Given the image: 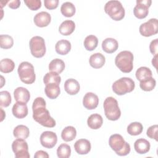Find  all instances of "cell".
<instances>
[{
  "label": "cell",
  "instance_id": "obj_1",
  "mask_svg": "<svg viewBox=\"0 0 158 158\" xmlns=\"http://www.w3.org/2000/svg\"><path fill=\"white\" fill-rule=\"evenodd\" d=\"M33 119L43 127L53 128L56 126L55 120L51 117L49 112L46 109V101L41 97H37L32 105Z\"/></svg>",
  "mask_w": 158,
  "mask_h": 158
},
{
  "label": "cell",
  "instance_id": "obj_2",
  "mask_svg": "<svg viewBox=\"0 0 158 158\" xmlns=\"http://www.w3.org/2000/svg\"><path fill=\"white\" fill-rule=\"evenodd\" d=\"M109 144L111 149L120 156L128 155L131 150L130 144L119 134L112 135L109 139Z\"/></svg>",
  "mask_w": 158,
  "mask_h": 158
},
{
  "label": "cell",
  "instance_id": "obj_3",
  "mask_svg": "<svg viewBox=\"0 0 158 158\" xmlns=\"http://www.w3.org/2000/svg\"><path fill=\"white\" fill-rule=\"evenodd\" d=\"M133 54L129 51L119 52L115 59L116 66L123 73H130L133 69Z\"/></svg>",
  "mask_w": 158,
  "mask_h": 158
},
{
  "label": "cell",
  "instance_id": "obj_4",
  "mask_svg": "<svg viewBox=\"0 0 158 158\" xmlns=\"http://www.w3.org/2000/svg\"><path fill=\"white\" fill-rule=\"evenodd\" d=\"M105 12L115 21H120L125 17V9L122 3L118 1H109L104 6Z\"/></svg>",
  "mask_w": 158,
  "mask_h": 158
},
{
  "label": "cell",
  "instance_id": "obj_5",
  "mask_svg": "<svg viewBox=\"0 0 158 158\" xmlns=\"http://www.w3.org/2000/svg\"><path fill=\"white\" fill-rule=\"evenodd\" d=\"M106 117L110 120H117L121 115V111L117 101L113 97H107L103 104Z\"/></svg>",
  "mask_w": 158,
  "mask_h": 158
},
{
  "label": "cell",
  "instance_id": "obj_6",
  "mask_svg": "<svg viewBox=\"0 0 158 158\" xmlns=\"http://www.w3.org/2000/svg\"><path fill=\"white\" fill-rule=\"evenodd\" d=\"M18 74L20 80L25 84H32L36 79L33 65L28 62H22L18 67Z\"/></svg>",
  "mask_w": 158,
  "mask_h": 158
},
{
  "label": "cell",
  "instance_id": "obj_7",
  "mask_svg": "<svg viewBox=\"0 0 158 158\" xmlns=\"http://www.w3.org/2000/svg\"><path fill=\"white\" fill-rule=\"evenodd\" d=\"M134 81L128 77H122L116 80L112 86L113 91L117 95H124L135 89Z\"/></svg>",
  "mask_w": 158,
  "mask_h": 158
},
{
  "label": "cell",
  "instance_id": "obj_8",
  "mask_svg": "<svg viewBox=\"0 0 158 158\" xmlns=\"http://www.w3.org/2000/svg\"><path fill=\"white\" fill-rule=\"evenodd\" d=\"M30 49L33 56L40 58L44 56L46 48L44 40L39 36H35L31 38L29 42Z\"/></svg>",
  "mask_w": 158,
  "mask_h": 158
},
{
  "label": "cell",
  "instance_id": "obj_9",
  "mask_svg": "<svg viewBox=\"0 0 158 158\" xmlns=\"http://www.w3.org/2000/svg\"><path fill=\"white\" fill-rule=\"evenodd\" d=\"M12 149L16 158H30L28 146L24 139L17 138L12 144Z\"/></svg>",
  "mask_w": 158,
  "mask_h": 158
},
{
  "label": "cell",
  "instance_id": "obj_10",
  "mask_svg": "<svg viewBox=\"0 0 158 158\" xmlns=\"http://www.w3.org/2000/svg\"><path fill=\"white\" fill-rule=\"evenodd\" d=\"M140 34L146 37L154 35L158 32V22L157 19H151L142 23L139 28Z\"/></svg>",
  "mask_w": 158,
  "mask_h": 158
},
{
  "label": "cell",
  "instance_id": "obj_11",
  "mask_svg": "<svg viewBox=\"0 0 158 158\" xmlns=\"http://www.w3.org/2000/svg\"><path fill=\"white\" fill-rule=\"evenodd\" d=\"M152 3L151 0H137L136 5L133 9V14L135 16L142 19L147 17L149 13V7Z\"/></svg>",
  "mask_w": 158,
  "mask_h": 158
},
{
  "label": "cell",
  "instance_id": "obj_12",
  "mask_svg": "<svg viewBox=\"0 0 158 158\" xmlns=\"http://www.w3.org/2000/svg\"><path fill=\"white\" fill-rule=\"evenodd\" d=\"M57 141V135L51 131H46L40 136V143L41 145L48 149H51L55 146Z\"/></svg>",
  "mask_w": 158,
  "mask_h": 158
},
{
  "label": "cell",
  "instance_id": "obj_13",
  "mask_svg": "<svg viewBox=\"0 0 158 158\" xmlns=\"http://www.w3.org/2000/svg\"><path fill=\"white\" fill-rule=\"evenodd\" d=\"M99 104V98L93 93L88 92L85 94L83 99V105L88 110H93L97 107Z\"/></svg>",
  "mask_w": 158,
  "mask_h": 158
},
{
  "label": "cell",
  "instance_id": "obj_14",
  "mask_svg": "<svg viewBox=\"0 0 158 158\" xmlns=\"http://www.w3.org/2000/svg\"><path fill=\"white\" fill-rule=\"evenodd\" d=\"M51 20V15L48 12L44 11L37 13L33 18L35 24L39 27H47L50 23Z\"/></svg>",
  "mask_w": 158,
  "mask_h": 158
},
{
  "label": "cell",
  "instance_id": "obj_15",
  "mask_svg": "<svg viewBox=\"0 0 158 158\" xmlns=\"http://www.w3.org/2000/svg\"><path fill=\"white\" fill-rule=\"evenodd\" d=\"M12 112L16 118H23L28 115V110L26 103L22 102H15L12 109Z\"/></svg>",
  "mask_w": 158,
  "mask_h": 158
},
{
  "label": "cell",
  "instance_id": "obj_16",
  "mask_svg": "<svg viewBox=\"0 0 158 158\" xmlns=\"http://www.w3.org/2000/svg\"><path fill=\"white\" fill-rule=\"evenodd\" d=\"M91 146L90 142L86 139H80L74 144L75 151L80 155H84L89 153L91 151Z\"/></svg>",
  "mask_w": 158,
  "mask_h": 158
},
{
  "label": "cell",
  "instance_id": "obj_17",
  "mask_svg": "<svg viewBox=\"0 0 158 158\" xmlns=\"http://www.w3.org/2000/svg\"><path fill=\"white\" fill-rule=\"evenodd\" d=\"M14 96L17 102L27 103L30 98L29 91L23 87H18L14 91Z\"/></svg>",
  "mask_w": 158,
  "mask_h": 158
},
{
  "label": "cell",
  "instance_id": "obj_18",
  "mask_svg": "<svg viewBox=\"0 0 158 158\" xmlns=\"http://www.w3.org/2000/svg\"><path fill=\"white\" fill-rule=\"evenodd\" d=\"M118 47L117 41L112 38H107L102 43V48L103 51L108 54H112L115 52Z\"/></svg>",
  "mask_w": 158,
  "mask_h": 158
},
{
  "label": "cell",
  "instance_id": "obj_19",
  "mask_svg": "<svg viewBox=\"0 0 158 158\" xmlns=\"http://www.w3.org/2000/svg\"><path fill=\"white\" fill-rule=\"evenodd\" d=\"M80 89V86L78 81L73 78H69L65 81L64 89L70 95L77 94Z\"/></svg>",
  "mask_w": 158,
  "mask_h": 158
},
{
  "label": "cell",
  "instance_id": "obj_20",
  "mask_svg": "<svg viewBox=\"0 0 158 158\" xmlns=\"http://www.w3.org/2000/svg\"><path fill=\"white\" fill-rule=\"evenodd\" d=\"M46 95L51 99H56L60 93L59 85L55 83H50L46 85L44 88Z\"/></svg>",
  "mask_w": 158,
  "mask_h": 158
},
{
  "label": "cell",
  "instance_id": "obj_21",
  "mask_svg": "<svg viewBox=\"0 0 158 158\" xmlns=\"http://www.w3.org/2000/svg\"><path fill=\"white\" fill-rule=\"evenodd\" d=\"M151 148V144L149 142L144 139L139 138L136 140L134 143V148L136 152L140 154H144L147 153Z\"/></svg>",
  "mask_w": 158,
  "mask_h": 158
},
{
  "label": "cell",
  "instance_id": "obj_22",
  "mask_svg": "<svg viewBox=\"0 0 158 158\" xmlns=\"http://www.w3.org/2000/svg\"><path fill=\"white\" fill-rule=\"evenodd\" d=\"M106 59L101 53H94L92 54L89 59L90 65L94 69H100L105 64Z\"/></svg>",
  "mask_w": 158,
  "mask_h": 158
},
{
  "label": "cell",
  "instance_id": "obj_23",
  "mask_svg": "<svg viewBox=\"0 0 158 158\" xmlns=\"http://www.w3.org/2000/svg\"><path fill=\"white\" fill-rule=\"evenodd\" d=\"M75 24L73 21L70 20H66L62 22L59 28L60 33L64 36L71 35L75 30Z\"/></svg>",
  "mask_w": 158,
  "mask_h": 158
},
{
  "label": "cell",
  "instance_id": "obj_24",
  "mask_svg": "<svg viewBox=\"0 0 158 158\" xmlns=\"http://www.w3.org/2000/svg\"><path fill=\"white\" fill-rule=\"evenodd\" d=\"M103 123V119L101 115L98 114H91L87 120L88 126L93 130H97L101 128Z\"/></svg>",
  "mask_w": 158,
  "mask_h": 158
},
{
  "label": "cell",
  "instance_id": "obj_25",
  "mask_svg": "<svg viewBox=\"0 0 158 158\" xmlns=\"http://www.w3.org/2000/svg\"><path fill=\"white\" fill-rule=\"evenodd\" d=\"M55 49L57 54L60 55H66L71 49V43L68 40H60L56 43L55 45Z\"/></svg>",
  "mask_w": 158,
  "mask_h": 158
},
{
  "label": "cell",
  "instance_id": "obj_26",
  "mask_svg": "<svg viewBox=\"0 0 158 158\" xmlns=\"http://www.w3.org/2000/svg\"><path fill=\"white\" fill-rule=\"evenodd\" d=\"M77 136V131L75 127L72 126H67L65 127L61 133L62 139L66 141H71L73 140Z\"/></svg>",
  "mask_w": 158,
  "mask_h": 158
},
{
  "label": "cell",
  "instance_id": "obj_27",
  "mask_svg": "<svg viewBox=\"0 0 158 158\" xmlns=\"http://www.w3.org/2000/svg\"><path fill=\"white\" fill-rule=\"evenodd\" d=\"M64 62L60 59H54L51 61L49 64V70L57 73H60L65 69Z\"/></svg>",
  "mask_w": 158,
  "mask_h": 158
},
{
  "label": "cell",
  "instance_id": "obj_28",
  "mask_svg": "<svg viewBox=\"0 0 158 158\" xmlns=\"http://www.w3.org/2000/svg\"><path fill=\"white\" fill-rule=\"evenodd\" d=\"M30 130L28 128L23 125H17L13 130V135L17 138L26 139L28 137Z\"/></svg>",
  "mask_w": 158,
  "mask_h": 158
},
{
  "label": "cell",
  "instance_id": "obj_29",
  "mask_svg": "<svg viewBox=\"0 0 158 158\" xmlns=\"http://www.w3.org/2000/svg\"><path fill=\"white\" fill-rule=\"evenodd\" d=\"M62 14L66 17H72L76 11L75 6L70 2H64L60 7Z\"/></svg>",
  "mask_w": 158,
  "mask_h": 158
},
{
  "label": "cell",
  "instance_id": "obj_30",
  "mask_svg": "<svg viewBox=\"0 0 158 158\" xmlns=\"http://www.w3.org/2000/svg\"><path fill=\"white\" fill-rule=\"evenodd\" d=\"M15 68V63L10 59H3L0 61V71L7 73L12 72Z\"/></svg>",
  "mask_w": 158,
  "mask_h": 158
},
{
  "label": "cell",
  "instance_id": "obj_31",
  "mask_svg": "<svg viewBox=\"0 0 158 158\" xmlns=\"http://www.w3.org/2000/svg\"><path fill=\"white\" fill-rule=\"evenodd\" d=\"M84 46L88 51H93L96 48L98 44V38L93 35L87 36L84 40Z\"/></svg>",
  "mask_w": 158,
  "mask_h": 158
},
{
  "label": "cell",
  "instance_id": "obj_32",
  "mask_svg": "<svg viewBox=\"0 0 158 158\" xmlns=\"http://www.w3.org/2000/svg\"><path fill=\"white\" fill-rule=\"evenodd\" d=\"M136 77L139 81H143L148 78L152 77V72L150 69L146 67H141L136 71Z\"/></svg>",
  "mask_w": 158,
  "mask_h": 158
},
{
  "label": "cell",
  "instance_id": "obj_33",
  "mask_svg": "<svg viewBox=\"0 0 158 158\" xmlns=\"http://www.w3.org/2000/svg\"><path fill=\"white\" fill-rule=\"evenodd\" d=\"M143 130L142 124L140 122H135L128 125L127 127V132L132 136H136L140 135Z\"/></svg>",
  "mask_w": 158,
  "mask_h": 158
},
{
  "label": "cell",
  "instance_id": "obj_34",
  "mask_svg": "<svg viewBox=\"0 0 158 158\" xmlns=\"http://www.w3.org/2000/svg\"><path fill=\"white\" fill-rule=\"evenodd\" d=\"M61 81V78L58 73L51 72L46 73L43 77V82L45 85H47L50 83H55L58 85L60 84Z\"/></svg>",
  "mask_w": 158,
  "mask_h": 158
},
{
  "label": "cell",
  "instance_id": "obj_35",
  "mask_svg": "<svg viewBox=\"0 0 158 158\" xmlns=\"http://www.w3.org/2000/svg\"><path fill=\"white\" fill-rule=\"evenodd\" d=\"M156 81L152 78H148L143 81H141L139 83V86L141 89L145 91H152L156 86Z\"/></svg>",
  "mask_w": 158,
  "mask_h": 158
},
{
  "label": "cell",
  "instance_id": "obj_36",
  "mask_svg": "<svg viewBox=\"0 0 158 158\" xmlns=\"http://www.w3.org/2000/svg\"><path fill=\"white\" fill-rule=\"evenodd\" d=\"M71 154L70 146L67 144H61L57 149V155L59 158H68Z\"/></svg>",
  "mask_w": 158,
  "mask_h": 158
},
{
  "label": "cell",
  "instance_id": "obj_37",
  "mask_svg": "<svg viewBox=\"0 0 158 158\" xmlns=\"http://www.w3.org/2000/svg\"><path fill=\"white\" fill-rule=\"evenodd\" d=\"M14 40L12 36L8 35H0V46L2 49H9L13 46Z\"/></svg>",
  "mask_w": 158,
  "mask_h": 158
},
{
  "label": "cell",
  "instance_id": "obj_38",
  "mask_svg": "<svg viewBox=\"0 0 158 158\" xmlns=\"http://www.w3.org/2000/svg\"><path fill=\"white\" fill-rule=\"evenodd\" d=\"M12 101L10 94L7 91L0 92V106L1 107H8Z\"/></svg>",
  "mask_w": 158,
  "mask_h": 158
},
{
  "label": "cell",
  "instance_id": "obj_39",
  "mask_svg": "<svg viewBox=\"0 0 158 158\" xmlns=\"http://www.w3.org/2000/svg\"><path fill=\"white\" fill-rule=\"evenodd\" d=\"M24 2L31 10H36L41 6V1L40 0H24Z\"/></svg>",
  "mask_w": 158,
  "mask_h": 158
},
{
  "label": "cell",
  "instance_id": "obj_40",
  "mask_svg": "<svg viewBox=\"0 0 158 158\" xmlns=\"http://www.w3.org/2000/svg\"><path fill=\"white\" fill-rule=\"evenodd\" d=\"M157 130H158V126L157 125H154L148 128L146 131L147 136L151 138L154 139L156 141H158L157 139Z\"/></svg>",
  "mask_w": 158,
  "mask_h": 158
},
{
  "label": "cell",
  "instance_id": "obj_41",
  "mask_svg": "<svg viewBox=\"0 0 158 158\" xmlns=\"http://www.w3.org/2000/svg\"><path fill=\"white\" fill-rule=\"evenodd\" d=\"M44 4L46 9L52 10L57 7L59 1L58 0H44Z\"/></svg>",
  "mask_w": 158,
  "mask_h": 158
},
{
  "label": "cell",
  "instance_id": "obj_42",
  "mask_svg": "<svg viewBox=\"0 0 158 158\" xmlns=\"http://www.w3.org/2000/svg\"><path fill=\"white\" fill-rule=\"evenodd\" d=\"M157 46H158V39H155L152 40L149 45L150 52L153 55H157Z\"/></svg>",
  "mask_w": 158,
  "mask_h": 158
},
{
  "label": "cell",
  "instance_id": "obj_43",
  "mask_svg": "<svg viewBox=\"0 0 158 158\" xmlns=\"http://www.w3.org/2000/svg\"><path fill=\"white\" fill-rule=\"evenodd\" d=\"M49 156L48 154L44 151L40 150L36 152V153L34 155L35 158H48Z\"/></svg>",
  "mask_w": 158,
  "mask_h": 158
},
{
  "label": "cell",
  "instance_id": "obj_44",
  "mask_svg": "<svg viewBox=\"0 0 158 158\" xmlns=\"http://www.w3.org/2000/svg\"><path fill=\"white\" fill-rule=\"evenodd\" d=\"M8 6L13 9H17L19 7L20 5V1L19 0H14V1H8Z\"/></svg>",
  "mask_w": 158,
  "mask_h": 158
},
{
  "label": "cell",
  "instance_id": "obj_45",
  "mask_svg": "<svg viewBox=\"0 0 158 158\" xmlns=\"http://www.w3.org/2000/svg\"><path fill=\"white\" fill-rule=\"evenodd\" d=\"M157 55H155L154 58L152 59V65L154 66L155 68H157L156 67V65H157Z\"/></svg>",
  "mask_w": 158,
  "mask_h": 158
}]
</instances>
